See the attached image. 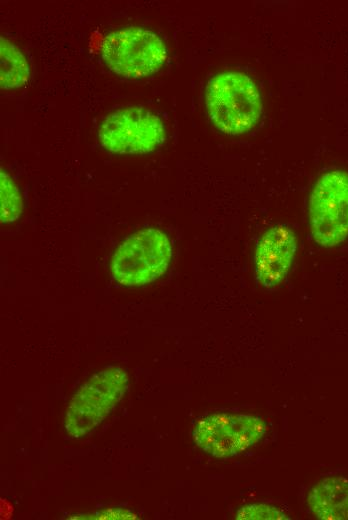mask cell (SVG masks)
Listing matches in <instances>:
<instances>
[{"instance_id": "obj_4", "label": "cell", "mask_w": 348, "mask_h": 520, "mask_svg": "<svg viewBox=\"0 0 348 520\" xmlns=\"http://www.w3.org/2000/svg\"><path fill=\"white\" fill-rule=\"evenodd\" d=\"M101 55L114 73L125 78H143L160 70L167 59V49L154 32L129 27L106 35Z\"/></svg>"}, {"instance_id": "obj_1", "label": "cell", "mask_w": 348, "mask_h": 520, "mask_svg": "<svg viewBox=\"0 0 348 520\" xmlns=\"http://www.w3.org/2000/svg\"><path fill=\"white\" fill-rule=\"evenodd\" d=\"M205 101L215 127L229 135L248 132L263 113L259 89L243 72L226 71L212 77L207 83Z\"/></svg>"}, {"instance_id": "obj_13", "label": "cell", "mask_w": 348, "mask_h": 520, "mask_svg": "<svg viewBox=\"0 0 348 520\" xmlns=\"http://www.w3.org/2000/svg\"><path fill=\"white\" fill-rule=\"evenodd\" d=\"M69 519H94V520H105V519H138V515L129 509L124 508H107L101 511H96L90 514H76L69 516Z\"/></svg>"}, {"instance_id": "obj_2", "label": "cell", "mask_w": 348, "mask_h": 520, "mask_svg": "<svg viewBox=\"0 0 348 520\" xmlns=\"http://www.w3.org/2000/svg\"><path fill=\"white\" fill-rule=\"evenodd\" d=\"M129 387L121 367H109L94 374L72 397L64 417V429L71 438L92 432L114 410Z\"/></svg>"}, {"instance_id": "obj_12", "label": "cell", "mask_w": 348, "mask_h": 520, "mask_svg": "<svg viewBox=\"0 0 348 520\" xmlns=\"http://www.w3.org/2000/svg\"><path fill=\"white\" fill-rule=\"evenodd\" d=\"M239 520H290L291 517L277 506L252 503L242 506L235 515Z\"/></svg>"}, {"instance_id": "obj_3", "label": "cell", "mask_w": 348, "mask_h": 520, "mask_svg": "<svg viewBox=\"0 0 348 520\" xmlns=\"http://www.w3.org/2000/svg\"><path fill=\"white\" fill-rule=\"evenodd\" d=\"M172 245L156 228H145L127 237L115 250L110 271L124 286H140L160 278L168 269Z\"/></svg>"}, {"instance_id": "obj_7", "label": "cell", "mask_w": 348, "mask_h": 520, "mask_svg": "<svg viewBox=\"0 0 348 520\" xmlns=\"http://www.w3.org/2000/svg\"><path fill=\"white\" fill-rule=\"evenodd\" d=\"M101 145L117 154H145L165 140L161 119L142 107H127L109 114L99 129Z\"/></svg>"}, {"instance_id": "obj_6", "label": "cell", "mask_w": 348, "mask_h": 520, "mask_svg": "<svg viewBox=\"0 0 348 520\" xmlns=\"http://www.w3.org/2000/svg\"><path fill=\"white\" fill-rule=\"evenodd\" d=\"M267 431L265 421L258 416L215 412L197 418L192 437L198 447L216 458H230L258 443Z\"/></svg>"}, {"instance_id": "obj_11", "label": "cell", "mask_w": 348, "mask_h": 520, "mask_svg": "<svg viewBox=\"0 0 348 520\" xmlns=\"http://www.w3.org/2000/svg\"><path fill=\"white\" fill-rule=\"evenodd\" d=\"M1 222L16 221L23 211V201L19 189L8 173L1 169Z\"/></svg>"}, {"instance_id": "obj_9", "label": "cell", "mask_w": 348, "mask_h": 520, "mask_svg": "<svg viewBox=\"0 0 348 520\" xmlns=\"http://www.w3.org/2000/svg\"><path fill=\"white\" fill-rule=\"evenodd\" d=\"M307 503L318 519L348 520V480L329 477L319 481L309 491Z\"/></svg>"}, {"instance_id": "obj_10", "label": "cell", "mask_w": 348, "mask_h": 520, "mask_svg": "<svg viewBox=\"0 0 348 520\" xmlns=\"http://www.w3.org/2000/svg\"><path fill=\"white\" fill-rule=\"evenodd\" d=\"M0 86L15 89L24 85L29 78V66L20 49L8 39L0 38Z\"/></svg>"}, {"instance_id": "obj_5", "label": "cell", "mask_w": 348, "mask_h": 520, "mask_svg": "<svg viewBox=\"0 0 348 520\" xmlns=\"http://www.w3.org/2000/svg\"><path fill=\"white\" fill-rule=\"evenodd\" d=\"M308 219L314 241L325 248L348 237V173L335 169L316 181L308 204Z\"/></svg>"}, {"instance_id": "obj_8", "label": "cell", "mask_w": 348, "mask_h": 520, "mask_svg": "<svg viewBox=\"0 0 348 520\" xmlns=\"http://www.w3.org/2000/svg\"><path fill=\"white\" fill-rule=\"evenodd\" d=\"M297 251V237L285 224H276L260 238L254 256L258 282L272 289L287 277Z\"/></svg>"}]
</instances>
